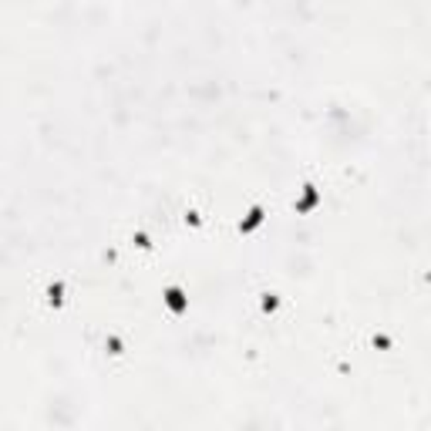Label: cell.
I'll list each match as a JSON object with an SVG mask.
<instances>
[{
    "label": "cell",
    "mask_w": 431,
    "mask_h": 431,
    "mask_svg": "<svg viewBox=\"0 0 431 431\" xmlns=\"http://www.w3.org/2000/svg\"><path fill=\"white\" fill-rule=\"evenodd\" d=\"M162 307L172 317H186L189 314V293H186L179 283H169V286L162 290Z\"/></svg>",
    "instance_id": "obj_1"
},
{
    "label": "cell",
    "mask_w": 431,
    "mask_h": 431,
    "mask_svg": "<svg viewBox=\"0 0 431 431\" xmlns=\"http://www.w3.org/2000/svg\"><path fill=\"white\" fill-rule=\"evenodd\" d=\"M323 202V196H320V189H317L314 182H307L304 189H300V196H297V202H293V209L300 212V216H310L317 206Z\"/></svg>",
    "instance_id": "obj_2"
},
{
    "label": "cell",
    "mask_w": 431,
    "mask_h": 431,
    "mask_svg": "<svg viewBox=\"0 0 431 431\" xmlns=\"http://www.w3.org/2000/svg\"><path fill=\"white\" fill-rule=\"evenodd\" d=\"M263 223H267V206H260V202H256V206H249V212L239 219V233H243V236L256 233Z\"/></svg>",
    "instance_id": "obj_3"
},
{
    "label": "cell",
    "mask_w": 431,
    "mask_h": 431,
    "mask_svg": "<svg viewBox=\"0 0 431 431\" xmlns=\"http://www.w3.org/2000/svg\"><path fill=\"white\" fill-rule=\"evenodd\" d=\"M44 297H47V307L61 310V307H64V283H61V280H54V283L44 290Z\"/></svg>",
    "instance_id": "obj_4"
},
{
    "label": "cell",
    "mask_w": 431,
    "mask_h": 431,
    "mask_svg": "<svg viewBox=\"0 0 431 431\" xmlns=\"http://www.w3.org/2000/svg\"><path fill=\"white\" fill-rule=\"evenodd\" d=\"M260 307H263V314H273L276 307H280V297H276V293H267V297H263V304H260Z\"/></svg>",
    "instance_id": "obj_5"
},
{
    "label": "cell",
    "mask_w": 431,
    "mask_h": 431,
    "mask_svg": "<svg viewBox=\"0 0 431 431\" xmlns=\"http://www.w3.org/2000/svg\"><path fill=\"white\" fill-rule=\"evenodd\" d=\"M186 223L189 226H202V216H199L196 209H186Z\"/></svg>",
    "instance_id": "obj_6"
},
{
    "label": "cell",
    "mask_w": 431,
    "mask_h": 431,
    "mask_svg": "<svg viewBox=\"0 0 431 431\" xmlns=\"http://www.w3.org/2000/svg\"><path fill=\"white\" fill-rule=\"evenodd\" d=\"M132 239H135V243H138L142 249H149V246H152V243H149V236H145V233H135Z\"/></svg>",
    "instance_id": "obj_7"
},
{
    "label": "cell",
    "mask_w": 431,
    "mask_h": 431,
    "mask_svg": "<svg viewBox=\"0 0 431 431\" xmlns=\"http://www.w3.org/2000/svg\"><path fill=\"white\" fill-rule=\"evenodd\" d=\"M108 347H112V354H121V341H118V337H108Z\"/></svg>",
    "instance_id": "obj_8"
}]
</instances>
